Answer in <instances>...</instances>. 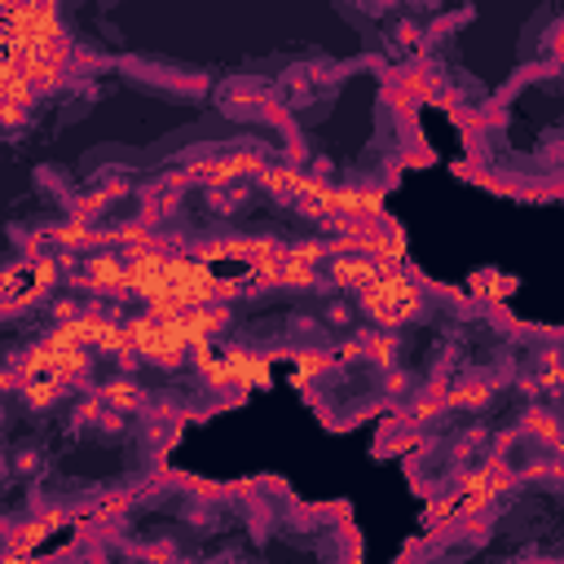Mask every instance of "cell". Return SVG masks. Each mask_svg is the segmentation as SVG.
I'll return each instance as SVG.
<instances>
[{"instance_id":"cell-2","label":"cell","mask_w":564,"mask_h":564,"mask_svg":"<svg viewBox=\"0 0 564 564\" xmlns=\"http://www.w3.org/2000/svg\"><path fill=\"white\" fill-rule=\"evenodd\" d=\"M379 260H348V256H339L335 264H330V273H335V282L339 286H352V291H366L375 278H379Z\"/></svg>"},{"instance_id":"cell-1","label":"cell","mask_w":564,"mask_h":564,"mask_svg":"<svg viewBox=\"0 0 564 564\" xmlns=\"http://www.w3.org/2000/svg\"><path fill=\"white\" fill-rule=\"evenodd\" d=\"M366 308L379 317V322H405L414 308H419V291L414 282H405L397 269H379V278L361 291Z\"/></svg>"}]
</instances>
